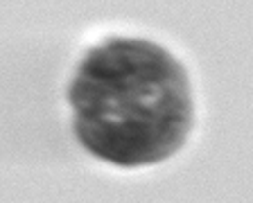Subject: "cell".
I'll list each match as a JSON object with an SVG mask.
<instances>
[{
	"label": "cell",
	"mask_w": 253,
	"mask_h": 203,
	"mask_svg": "<svg viewBox=\"0 0 253 203\" xmlns=\"http://www.w3.org/2000/svg\"><path fill=\"white\" fill-rule=\"evenodd\" d=\"M68 97L79 142L120 167L172 156L192 120L185 70L142 39H111L90 50Z\"/></svg>",
	"instance_id": "1"
}]
</instances>
